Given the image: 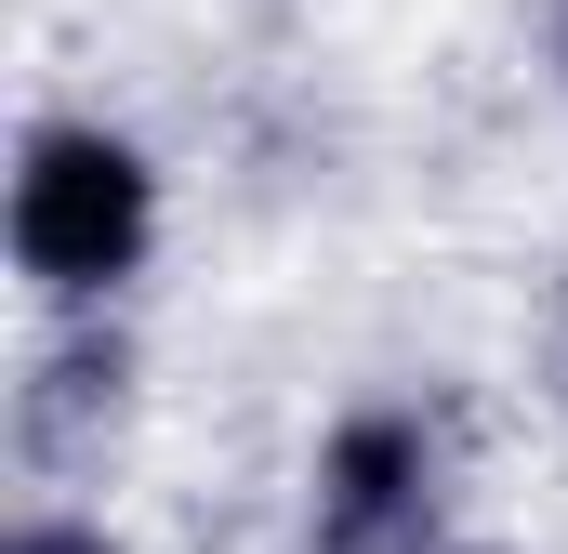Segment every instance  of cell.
Instances as JSON below:
<instances>
[{
    "label": "cell",
    "instance_id": "obj_2",
    "mask_svg": "<svg viewBox=\"0 0 568 554\" xmlns=\"http://www.w3.org/2000/svg\"><path fill=\"white\" fill-rule=\"evenodd\" d=\"M424 515V435L410 422H357L331 449V489H317V554H384Z\"/></svg>",
    "mask_w": 568,
    "mask_h": 554
},
{
    "label": "cell",
    "instance_id": "obj_1",
    "mask_svg": "<svg viewBox=\"0 0 568 554\" xmlns=\"http://www.w3.org/2000/svg\"><path fill=\"white\" fill-rule=\"evenodd\" d=\"M13 252L53 290H93L145 252V158L106 133H40L13 172Z\"/></svg>",
    "mask_w": 568,
    "mask_h": 554
},
{
    "label": "cell",
    "instance_id": "obj_3",
    "mask_svg": "<svg viewBox=\"0 0 568 554\" xmlns=\"http://www.w3.org/2000/svg\"><path fill=\"white\" fill-rule=\"evenodd\" d=\"M13 554H106V542H67V529H40V542H13Z\"/></svg>",
    "mask_w": 568,
    "mask_h": 554
}]
</instances>
